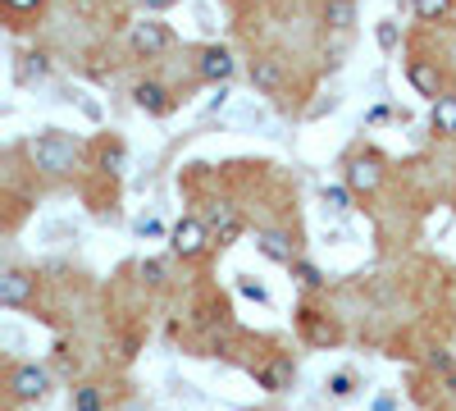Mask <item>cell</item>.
<instances>
[{"label":"cell","instance_id":"cell-1","mask_svg":"<svg viewBox=\"0 0 456 411\" xmlns=\"http://www.w3.org/2000/svg\"><path fill=\"white\" fill-rule=\"evenodd\" d=\"M32 165L60 178V174H73V165H78V137H69L60 128H46L42 137L32 142Z\"/></svg>","mask_w":456,"mask_h":411},{"label":"cell","instance_id":"cell-2","mask_svg":"<svg viewBox=\"0 0 456 411\" xmlns=\"http://www.w3.org/2000/svg\"><path fill=\"white\" fill-rule=\"evenodd\" d=\"M128 46H133V55H142V60H156V55H165V51L174 46V32H169V23H160V19H142V23L128 28Z\"/></svg>","mask_w":456,"mask_h":411},{"label":"cell","instance_id":"cell-3","mask_svg":"<svg viewBox=\"0 0 456 411\" xmlns=\"http://www.w3.org/2000/svg\"><path fill=\"white\" fill-rule=\"evenodd\" d=\"M210 242H215V234H210V224H206V219H178V224H174V234H169V247H174V256H183V260L206 256Z\"/></svg>","mask_w":456,"mask_h":411},{"label":"cell","instance_id":"cell-4","mask_svg":"<svg viewBox=\"0 0 456 411\" xmlns=\"http://www.w3.org/2000/svg\"><path fill=\"white\" fill-rule=\"evenodd\" d=\"M5 389H10L14 402H42L46 389H51V375H46L42 366H14L10 380H5Z\"/></svg>","mask_w":456,"mask_h":411},{"label":"cell","instance_id":"cell-5","mask_svg":"<svg viewBox=\"0 0 456 411\" xmlns=\"http://www.w3.org/2000/svg\"><path fill=\"white\" fill-rule=\"evenodd\" d=\"M37 302V279L23 275V270H5L0 275V307L5 311H23Z\"/></svg>","mask_w":456,"mask_h":411},{"label":"cell","instance_id":"cell-6","mask_svg":"<svg viewBox=\"0 0 456 411\" xmlns=\"http://www.w3.org/2000/svg\"><path fill=\"white\" fill-rule=\"evenodd\" d=\"M297 329H301V339H306L311 348H333L342 333H338V325L329 320V316H320L315 307H301L297 311Z\"/></svg>","mask_w":456,"mask_h":411},{"label":"cell","instance_id":"cell-7","mask_svg":"<svg viewBox=\"0 0 456 411\" xmlns=\"http://www.w3.org/2000/svg\"><path fill=\"white\" fill-rule=\"evenodd\" d=\"M379 183H384V165H379V156H352L347 160V188L352 193H379Z\"/></svg>","mask_w":456,"mask_h":411},{"label":"cell","instance_id":"cell-8","mask_svg":"<svg viewBox=\"0 0 456 411\" xmlns=\"http://www.w3.org/2000/svg\"><path fill=\"white\" fill-rule=\"evenodd\" d=\"M197 73H201V78L206 83H228V78H233V51H228V46H206L201 55H197Z\"/></svg>","mask_w":456,"mask_h":411},{"label":"cell","instance_id":"cell-9","mask_svg":"<svg viewBox=\"0 0 456 411\" xmlns=\"http://www.w3.org/2000/svg\"><path fill=\"white\" fill-rule=\"evenodd\" d=\"M406 83L420 92V96H429V101L443 96V73H438L429 60H411V64H406Z\"/></svg>","mask_w":456,"mask_h":411},{"label":"cell","instance_id":"cell-10","mask_svg":"<svg viewBox=\"0 0 456 411\" xmlns=\"http://www.w3.org/2000/svg\"><path fill=\"white\" fill-rule=\"evenodd\" d=\"M133 105H137V110H146V115H165V110L174 105V96H169V87H165V83L142 78V83L133 87Z\"/></svg>","mask_w":456,"mask_h":411},{"label":"cell","instance_id":"cell-11","mask_svg":"<svg viewBox=\"0 0 456 411\" xmlns=\"http://www.w3.org/2000/svg\"><path fill=\"white\" fill-rule=\"evenodd\" d=\"M256 247H260V256L279 260V266H297V251H292L288 234H279V229H265V234H256Z\"/></svg>","mask_w":456,"mask_h":411},{"label":"cell","instance_id":"cell-12","mask_svg":"<svg viewBox=\"0 0 456 411\" xmlns=\"http://www.w3.org/2000/svg\"><path fill=\"white\" fill-rule=\"evenodd\" d=\"M288 380H292V361H288V357H274V361H265V366L256 370V384H260L265 393L288 389Z\"/></svg>","mask_w":456,"mask_h":411},{"label":"cell","instance_id":"cell-13","mask_svg":"<svg viewBox=\"0 0 456 411\" xmlns=\"http://www.w3.org/2000/svg\"><path fill=\"white\" fill-rule=\"evenodd\" d=\"M429 119H434V133L438 137H456V92H443L429 110Z\"/></svg>","mask_w":456,"mask_h":411},{"label":"cell","instance_id":"cell-14","mask_svg":"<svg viewBox=\"0 0 456 411\" xmlns=\"http://www.w3.org/2000/svg\"><path fill=\"white\" fill-rule=\"evenodd\" d=\"M251 83H256L260 92H279V87H283L279 60H256V64H251Z\"/></svg>","mask_w":456,"mask_h":411},{"label":"cell","instance_id":"cell-15","mask_svg":"<svg viewBox=\"0 0 456 411\" xmlns=\"http://www.w3.org/2000/svg\"><path fill=\"white\" fill-rule=\"evenodd\" d=\"M324 23L329 28H352L356 23V0H324Z\"/></svg>","mask_w":456,"mask_h":411},{"label":"cell","instance_id":"cell-16","mask_svg":"<svg viewBox=\"0 0 456 411\" xmlns=\"http://www.w3.org/2000/svg\"><path fill=\"white\" fill-rule=\"evenodd\" d=\"M46 69H51V60H46L42 51H23V55H19V83L28 87L32 78H46Z\"/></svg>","mask_w":456,"mask_h":411},{"label":"cell","instance_id":"cell-17","mask_svg":"<svg viewBox=\"0 0 456 411\" xmlns=\"http://www.w3.org/2000/svg\"><path fill=\"white\" fill-rule=\"evenodd\" d=\"M73 411H105V398L96 384H78L73 389Z\"/></svg>","mask_w":456,"mask_h":411},{"label":"cell","instance_id":"cell-18","mask_svg":"<svg viewBox=\"0 0 456 411\" xmlns=\"http://www.w3.org/2000/svg\"><path fill=\"white\" fill-rule=\"evenodd\" d=\"M411 10L420 14L425 23H438V19L452 14V0H411Z\"/></svg>","mask_w":456,"mask_h":411},{"label":"cell","instance_id":"cell-19","mask_svg":"<svg viewBox=\"0 0 456 411\" xmlns=\"http://www.w3.org/2000/svg\"><path fill=\"white\" fill-rule=\"evenodd\" d=\"M292 275H297L301 284H306V288H324V284H329V279H324V275L311 266V260H297V266H292Z\"/></svg>","mask_w":456,"mask_h":411},{"label":"cell","instance_id":"cell-20","mask_svg":"<svg viewBox=\"0 0 456 411\" xmlns=\"http://www.w3.org/2000/svg\"><path fill=\"white\" fill-rule=\"evenodd\" d=\"M324 206L338 210V215H342V210H352V188H324Z\"/></svg>","mask_w":456,"mask_h":411},{"label":"cell","instance_id":"cell-21","mask_svg":"<svg viewBox=\"0 0 456 411\" xmlns=\"http://www.w3.org/2000/svg\"><path fill=\"white\" fill-rule=\"evenodd\" d=\"M429 361H434V370H438V375H443V380H447V389H452V393H456V361H452V357H447V352H434V357H429Z\"/></svg>","mask_w":456,"mask_h":411},{"label":"cell","instance_id":"cell-22","mask_svg":"<svg viewBox=\"0 0 456 411\" xmlns=\"http://www.w3.org/2000/svg\"><path fill=\"white\" fill-rule=\"evenodd\" d=\"M352 389H356V380L347 375V370H338V375H329V393H333V398H352Z\"/></svg>","mask_w":456,"mask_h":411},{"label":"cell","instance_id":"cell-23","mask_svg":"<svg viewBox=\"0 0 456 411\" xmlns=\"http://www.w3.org/2000/svg\"><path fill=\"white\" fill-rule=\"evenodd\" d=\"M374 37H379V46H384V51H397V23L384 19V23L374 28Z\"/></svg>","mask_w":456,"mask_h":411},{"label":"cell","instance_id":"cell-24","mask_svg":"<svg viewBox=\"0 0 456 411\" xmlns=\"http://www.w3.org/2000/svg\"><path fill=\"white\" fill-rule=\"evenodd\" d=\"M142 279H146L151 288H160V284H165V266H160V260H142Z\"/></svg>","mask_w":456,"mask_h":411},{"label":"cell","instance_id":"cell-25","mask_svg":"<svg viewBox=\"0 0 456 411\" xmlns=\"http://www.w3.org/2000/svg\"><path fill=\"white\" fill-rule=\"evenodd\" d=\"M124 160H128V156H124V146H110V152L101 156V165H105L110 174H119V169H124Z\"/></svg>","mask_w":456,"mask_h":411},{"label":"cell","instance_id":"cell-26","mask_svg":"<svg viewBox=\"0 0 456 411\" xmlns=\"http://www.w3.org/2000/svg\"><path fill=\"white\" fill-rule=\"evenodd\" d=\"M42 5H46V0H5V10H10V14H37Z\"/></svg>","mask_w":456,"mask_h":411},{"label":"cell","instance_id":"cell-27","mask_svg":"<svg viewBox=\"0 0 456 411\" xmlns=\"http://www.w3.org/2000/svg\"><path fill=\"white\" fill-rule=\"evenodd\" d=\"M137 234H142V238H160V219H151V215L137 219Z\"/></svg>","mask_w":456,"mask_h":411},{"label":"cell","instance_id":"cell-28","mask_svg":"<svg viewBox=\"0 0 456 411\" xmlns=\"http://www.w3.org/2000/svg\"><path fill=\"white\" fill-rule=\"evenodd\" d=\"M238 288H242V292H247V297H256V302H270V292H265V288H260V284H251V279H242V284H238Z\"/></svg>","mask_w":456,"mask_h":411},{"label":"cell","instance_id":"cell-29","mask_svg":"<svg viewBox=\"0 0 456 411\" xmlns=\"http://www.w3.org/2000/svg\"><path fill=\"white\" fill-rule=\"evenodd\" d=\"M142 10H169V5H178V0H137Z\"/></svg>","mask_w":456,"mask_h":411},{"label":"cell","instance_id":"cell-30","mask_svg":"<svg viewBox=\"0 0 456 411\" xmlns=\"http://www.w3.org/2000/svg\"><path fill=\"white\" fill-rule=\"evenodd\" d=\"M374 411H393V402H388V398H379V402H374Z\"/></svg>","mask_w":456,"mask_h":411}]
</instances>
